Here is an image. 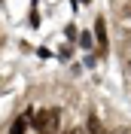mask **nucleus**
I'll list each match as a JSON object with an SVG mask.
<instances>
[{"mask_svg":"<svg viewBox=\"0 0 131 134\" xmlns=\"http://www.w3.org/2000/svg\"><path fill=\"white\" fill-rule=\"evenodd\" d=\"M58 119H61V113H58L55 107H49V110H40V113L31 119V125L40 134H55L58 131Z\"/></svg>","mask_w":131,"mask_h":134,"instance_id":"1","label":"nucleus"},{"mask_svg":"<svg viewBox=\"0 0 131 134\" xmlns=\"http://www.w3.org/2000/svg\"><path fill=\"white\" fill-rule=\"evenodd\" d=\"M25 125H28V116H18V122L12 125V131H9V134H25Z\"/></svg>","mask_w":131,"mask_h":134,"instance_id":"2","label":"nucleus"},{"mask_svg":"<svg viewBox=\"0 0 131 134\" xmlns=\"http://www.w3.org/2000/svg\"><path fill=\"white\" fill-rule=\"evenodd\" d=\"M89 131H91V134H104V125H101L95 116H89Z\"/></svg>","mask_w":131,"mask_h":134,"instance_id":"3","label":"nucleus"},{"mask_svg":"<svg viewBox=\"0 0 131 134\" xmlns=\"http://www.w3.org/2000/svg\"><path fill=\"white\" fill-rule=\"evenodd\" d=\"M95 34H98V43L107 40V34H104V18H98V25H95Z\"/></svg>","mask_w":131,"mask_h":134,"instance_id":"4","label":"nucleus"},{"mask_svg":"<svg viewBox=\"0 0 131 134\" xmlns=\"http://www.w3.org/2000/svg\"><path fill=\"white\" fill-rule=\"evenodd\" d=\"M122 15H125V18H131V0H128V3L122 6Z\"/></svg>","mask_w":131,"mask_h":134,"instance_id":"5","label":"nucleus"},{"mask_svg":"<svg viewBox=\"0 0 131 134\" xmlns=\"http://www.w3.org/2000/svg\"><path fill=\"white\" fill-rule=\"evenodd\" d=\"M67 134H82V128H70V131H67Z\"/></svg>","mask_w":131,"mask_h":134,"instance_id":"6","label":"nucleus"},{"mask_svg":"<svg viewBox=\"0 0 131 134\" xmlns=\"http://www.w3.org/2000/svg\"><path fill=\"white\" fill-rule=\"evenodd\" d=\"M64 134H67V131H64Z\"/></svg>","mask_w":131,"mask_h":134,"instance_id":"7","label":"nucleus"},{"mask_svg":"<svg viewBox=\"0 0 131 134\" xmlns=\"http://www.w3.org/2000/svg\"><path fill=\"white\" fill-rule=\"evenodd\" d=\"M128 67H131V64H128Z\"/></svg>","mask_w":131,"mask_h":134,"instance_id":"8","label":"nucleus"}]
</instances>
